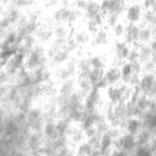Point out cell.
I'll list each match as a JSON object with an SVG mask.
<instances>
[{
  "mask_svg": "<svg viewBox=\"0 0 156 156\" xmlns=\"http://www.w3.org/2000/svg\"><path fill=\"white\" fill-rule=\"evenodd\" d=\"M138 88L141 94L147 95V98H153L155 92V76L153 73H147L140 77Z\"/></svg>",
  "mask_w": 156,
  "mask_h": 156,
  "instance_id": "cell-1",
  "label": "cell"
},
{
  "mask_svg": "<svg viewBox=\"0 0 156 156\" xmlns=\"http://www.w3.org/2000/svg\"><path fill=\"white\" fill-rule=\"evenodd\" d=\"M142 5L139 3H133L125 9V18L132 24H138L142 18Z\"/></svg>",
  "mask_w": 156,
  "mask_h": 156,
  "instance_id": "cell-2",
  "label": "cell"
},
{
  "mask_svg": "<svg viewBox=\"0 0 156 156\" xmlns=\"http://www.w3.org/2000/svg\"><path fill=\"white\" fill-rule=\"evenodd\" d=\"M130 50V46L127 43H125L124 41H117L115 44V61H117V64L115 66H118V62L119 65L121 66L123 64V61L126 60L128 57ZM119 67V66H118Z\"/></svg>",
  "mask_w": 156,
  "mask_h": 156,
  "instance_id": "cell-3",
  "label": "cell"
},
{
  "mask_svg": "<svg viewBox=\"0 0 156 156\" xmlns=\"http://www.w3.org/2000/svg\"><path fill=\"white\" fill-rule=\"evenodd\" d=\"M139 30L140 27L138 24H132L128 23L125 26V33H124V37H125V43L128 45H135L138 43V37H139Z\"/></svg>",
  "mask_w": 156,
  "mask_h": 156,
  "instance_id": "cell-4",
  "label": "cell"
},
{
  "mask_svg": "<svg viewBox=\"0 0 156 156\" xmlns=\"http://www.w3.org/2000/svg\"><path fill=\"white\" fill-rule=\"evenodd\" d=\"M105 80L107 81L108 86H115L121 83V71L120 67L118 66H111L107 71H105L104 74Z\"/></svg>",
  "mask_w": 156,
  "mask_h": 156,
  "instance_id": "cell-5",
  "label": "cell"
},
{
  "mask_svg": "<svg viewBox=\"0 0 156 156\" xmlns=\"http://www.w3.org/2000/svg\"><path fill=\"white\" fill-rule=\"evenodd\" d=\"M139 27H140V30H139L138 43L149 44L154 37V28L147 26H140V25Z\"/></svg>",
  "mask_w": 156,
  "mask_h": 156,
  "instance_id": "cell-6",
  "label": "cell"
},
{
  "mask_svg": "<svg viewBox=\"0 0 156 156\" xmlns=\"http://www.w3.org/2000/svg\"><path fill=\"white\" fill-rule=\"evenodd\" d=\"M78 88H79L78 92L83 96H86L93 89V86L89 79V75H78Z\"/></svg>",
  "mask_w": 156,
  "mask_h": 156,
  "instance_id": "cell-7",
  "label": "cell"
},
{
  "mask_svg": "<svg viewBox=\"0 0 156 156\" xmlns=\"http://www.w3.org/2000/svg\"><path fill=\"white\" fill-rule=\"evenodd\" d=\"M109 43V34L106 29L101 28L92 37V45L93 46H104Z\"/></svg>",
  "mask_w": 156,
  "mask_h": 156,
  "instance_id": "cell-8",
  "label": "cell"
},
{
  "mask_svg": "<svg viewBox=\"0 0 156 156\" xmlns=\"http://www.w3.org/2000/svg\"><path fill=\"white\" fill-rule=\"evenodd\" d=\"M33 35L35 37V39H37L39 41L43 42V43L51 41L52 37H54V34H52V29L48 28V27H44V26L39 27Z\"/></svg>",
  "mask_w": 156,
  "mask_h": 156,
  "instance_id": "cell-9",
  "label": "cell"
},
{
  "mask_svg": "<svg viewBox=\"0 0 156 156\" xmlns=\"http://www.w3.org/2000/svg\"><path fill=\"white\" fill-rule=\"evenodd\" d=\"M85 13L88 18H92L101 13V2L98 0H88L85 8Z\"/></svg>",
  "mask_w": 156,
  "mask_h": 156,
  "instance_id": "cell-10",
  "label": "cell"
},
{
  "mask_svg": "<svg viewBox=\"0 0 156 156\" xmlns=\"http://www.w3.org/2000/svg\"><path fill=\"white\" fill-rule=\"evenodd\" d=\"M125 127L127 129L128 134L136 136L141 130V121L137 118H129L125 121Z\"/></svg>",
  "mask_w": 156,
  "mask_h": 156,
  "instance_id": "cell-11",
  "label": "cell"
},
{
  "mask_svg": "<svg viewBox=\"0 0 156 156\" xmlns=\"http://www.w3.org/2000/svg\"><path fill=\"white\" fill-rule=\"evenodd\" d=\"M5 17L9 20V23L11 25L18 24V22H20V18H22L20 9L16 8L15 5L9 7V9L7 10V12H5Z\"/></svg>",
  "mask_w": 156,
  "mask_h": 156,
  "instance_id": "cell-12",
  "label": "cell"
},
{
  "mask_svg": "<svg viewBox=\"0 0 156 156\" xmlns=\"http://www.w3.org/2000/svg\"><path fill=\"white\" fill-rule=\"evenodd\" d=\"M74 92H75L74 91V81L72 79H66V80L63 81L62 86L60 88V91H59L60 98L67 100Z\"/></svg>",
  "mask_w": 156,
  "mask_h": 156,
  "instance_id": "cell-13",
  "label": "cell"
},
{
  "mask_svg": "<svg viewBox=\"0 0 156 156\" xmlns=\"http://www.w3.org/2000/svg\"><path fill=\"white\" fill-rule=\"evenodd\" d=\"M52 34L55 39L67 40L69 39V28L65 26V24H58L55 29H52Z\"/></svg>",
  "mask_w": 156,
  "mask_h": 156,
  "instance_id": "cell-14",
  "label": "cell"
},
{
  "mask_svg": "<svg viewBox=\"0 0 156 156\" xmlns=\"http://www.w3.org/2000/svg\"><path fill=\"white\" fill-rule=\"evenodd\" d=\"M73 39L77 43L78 46H83L87 45L90 42V34L85 30H78L77 32L74 34Z\"/></svg>",
  "mask_w": 156,
  "mask_h": 156,
  "instance_id": "cell-15",
  "label": "cell"
},
{
  "mask_svg": "<svg viewBox=\"0 0 156 156\" xmlns=\"http://www.w3.org/2000/svg\"><path fill=\"white\" fill-rule=\"evenodd\" d=\"M142 18H143V20H144L145 26L154 28V25H155V20H156V16H155L154 9L145 10V12L142 14Z\"/></svg>",
  "mask_w": 156,
  "mask_h": 156,
  "instance_id": "cell-16",
  "label": "cell"
},
{
  "mask_svg": "<svg viewBox=\"0 0 156 156\" xmlns=\"http://www.w3.org/2000/svg\"><path fill=\"white\" fill-rule=\"evenodd\" d=\"M90 60V65L92 69H105V60L101 56H93Z\"/></svg>",
  "mask_w": 156,
  "mask_h": 156,
  "instance_id": "cell-17",
  "label": "cell"
},
{
  "mask_svg": "<svg viewBox=\"0 0 156 156\" xmlns=\"http://www.w3.org/2000/svg\"><path fill=\"white\" fill-rule=\"evenodd\" d=\"M112 33L117 39H121L122 37H124V33H125V25L121 22H118L112 27Z\"/></svg>",
  "mask_w": 156,
  "mask_h": 156,
  "instance_id": "cell-18",
  "label": "cell"
},
{
  "mask_svg": "<svg viewBox=\"0 0 156 156\" xmlns=\"http://www.w3.org/2000/svg\"><path fill=\"white\" fill-rule=\"evenodd\" d=\"M143 65H144L143 69H144L147 73H153L154 74V67H155V62H154V59H151V60L147 61L145 63H143Z\"/></svg>",
  "mask_w": 156,
  "mask_h": 156,
  "instance_id": "cell-19",
  "label": "cell"
},
{
  "mask_svg": "<svg viewBox=\"0 0 156 156\" xmlns=\"http://www.w3.org/2000/svg\"><path fill=\"white\" fill-rule=\"evenodd\" d=\"M155 7V0H143V8L145 10L154 9Z\"/></svg>",
  "mask_w": 156,
  "mask_h": 156,
  "instance_id": "cell-20",
  "label": "cell"
},
{
  "mask_svg": "<svg viewBox=\"0 0 156 156\" xmlns=\"http://www.w3.org/2000/svg\"><path fill=\"white\" fill-rule=\"evenodd\" d=\"M88 0H76V8L79 11H85V8L87 5Z\"/></svg>",
  "mask_w": 156,
  "mask_h": 156,
  "instance_id": "cell-21",
  "label": "cell"
},
{
  "mask_svg": "<svg viewBox=\"0 0 156 156\" xmlns=\"http://www.w3.org/2000/svg\"><path fill=\"white\" fill-rule=\"evenodd\" d=\"M125 2H136L137 0H124Z\"/></svg>",
  "mask_w": 156,
  "mask_h": 156,
  "instance_id": "cell-22",
  "label": "cell"
}]
</instances>
